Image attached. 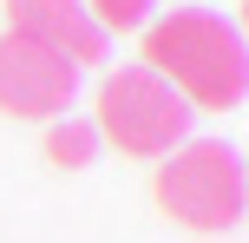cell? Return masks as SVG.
Returning <instances> with one entry per match:
<instances>
[{
    "label": "cell",
    "instance_id": "cell-1",
    "mask_svg": "<svg viewBox=\"0 0 249 243\" xmlns=\"http://www.w3.org/2000/svg\"><path fill=\"white\" fill-rule=\"evenodd\" d=\"M144 73H158L190 112H236L249 92V46L243 26L216 7H171L144 26Z\"/></svg>",
    "mask_w": 249,
    "mask_h": 243
},
{
    "label": "cell",
    "instance_id": "cell-2",
    "mask_svg": "<svg viewBox=\"0 0 249 243\" xmlns=\"http://www.w3.org/2000/svg\"><path fill=\"white\" fill-rule=\"evenodd\" d=\"M158 210L184 230H203V237H223L243 224V204H249V178H243V151L223 138H184L171 158L158 165V184H151Z\"/></svg>",
    "mask_w": 249,
    "mask_h": 243
},
{
    "label": "cell",
    "instance_id": "cell-3",
    "mask_svg": "<svg viewBox=\"0 0 249 243\" xmlns=\"http://www.w3.org/2000/svg\"><path fill=\"white\" fill-rule=\"evenodd\" d=\"M190 105L164 86L144 66H118V73L99 79V145H118L124 158H171L177 145L190 138Z\"/></svg>",
    "mask_w": 249,
    "mask_h": 243
},
{
    "label": "cell",
    "instance_id": "cell-4",
    "mask_svg": "<svg viewBox=\"0 0 249 243\" xmlns=\"http://www.w3.org/2000/svg\"><path fill=\"white\" fill-rule=\"evenodd\" d=\"M79 99V66L33 46L20 33H0V112L7 118H66Z\"/></svg>",
    "mask_w": 249,
    "mask_h": 243
},
{
    "label": "cell",
    "instance_id": "cell-5",
    "mask_svg": "<svg viewBox=\"0 0 249 243\" xmlns=\"http://www.w3.org/2000/svg\"><path fill=\"white\" fill-rule=\"evenodd\" d=\"M7 33L33 39V46L72 59L79 73L105 59V33L92 26L86 0H7Z\"/></svg>",
    "mask_w": 249,
    "mask_h": 243
},
{
    "label": "cell",
    "instance_id": "cell-6",
    "mask_svg": "<svg viewBox=\"0 0 249 243\" xmlns=\"http://www.w3.org/2000/svg\"><path fill=\"white\" fill-rule=\"evenodd\" d=\"M46 158H53L59 171H86L92 158H99V131H92V118H79V112L53 118V125H46Z\"/></svg>",
    "mask_w": 249,
    "mask_h": 243
},
{
    "label": "cell",
    "instance_id": "cell-7",
    "mask_svg": "<svg viewBox=\"0 0 249 243\" xmlns=\"http://www.w3.org/2000/svg\"><path fill=\"white\" fill-rule=\"evenodd\" d=\"M151 7H158V0H86L92 26H99L105 39H112V33H144V26H151Z\"/></svg>",
    "mask_w": 249,
    "mask_h": 243
}]
</instances>
